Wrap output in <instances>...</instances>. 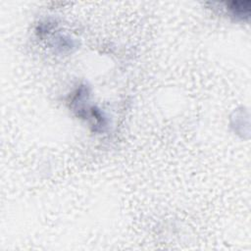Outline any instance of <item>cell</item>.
Masks as SVG:
<instances>
[{
  "label": "cell",
  "instance_id": "1",
  "mask_svg": "<svg viewBox=\"0 0 251 251\" xmlns=\"http://www.w3.org/2000/svg\"><path fill=\"white\" fill-rule=\"evenodd\" d=\"M228 9L232 13L233 16L239 19H247L250 15V2L249 1H239V2H231L228 4Z\"/></svg>",
  "mask_w": 251,
  "mask_h": 251
}]
</instances>
